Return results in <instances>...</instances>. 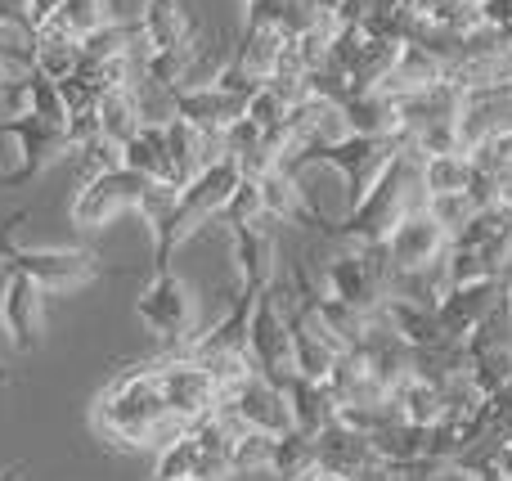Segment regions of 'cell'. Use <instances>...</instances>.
Instances as JSON below:
<instances>
[{"mask_svg":"<svg viewBox=\"0 0 512 481\" xmlns=\"http://www.w3.org/2000/svg\"><path fill=\"white\" fill-rule=\"evenodd\" d=\"M369 441H373L378 464H387V468H409V464L432 459V428H423V423L391 419L387 428H378ZM432 464H436V459H432Z\"/></svg>","mask_w":512,"mask_h":481,"instance_id":"ac0fdd59","label":"cell"},{"mask_svg":"<svg viewBox=\"0 0 512 481\" xmlns=\"http://www.w3.org/2000/svg\"><path fill=\"white\" fill-rule=\"evenodd\" d=\"M373 315H378V320L414 351L436 347V342H450L445 329H441V320H436V306H423V302H409V297L387 293L378 306H373Z\"/></svg>","mask_w":512,"mask_h":481,"instance_id":"9a60e30c","label":"cell"},{"mask_svg":"<svg viewBox=\"0 0 512 481\" xmlns=\"http://www.w3.org/2000/svg\"><path fill=\"white\" fill-rule=\"evenodd\" d=\"M198 464H203V450H198L194 432L180 428L176 437L158 450V468H153V477H158V481H194Z\"/></svg>","mask_w":512,"mask_h":481,"instance_id":"f546056e","label":"cell"},{"mask_svg":"<svg viewBox=\"0 0 512 481\" xmlns=\"http://www.w3.org/2000/svg\"><path fill=\"white\" fill-rule=\"evenodd\" d=\"M5 378H9V374H5V365H0V383H5Z\"/></svg>","mask_w":512,"mask_h":481,"instance_id":"bcb514c9","label":"cell"},{"mask_svg":"<svg viewBox=\"0 0 512 481\" xmlns=\"http://www.w3.org/2000/svg\"><path fill=\"white\" fill-rule=\"evenodd\" d=\"M122 158L131 171H140V176L149 180H167V185L180 189L176 180V167H171V153H167V135H162V126H149L144 122L140 131L131 135V140L122 144Z\"/></svg>","mask_w":512,"mask_h":481,"instance_id":"484cf974","label":"cell"},{"mask_svg":"<svg viewBox=\"0 0 512 481\" xmlns=\"http://www.w3.org/2000/svg\"><path fill=\"white\" fill-rule=\"evenodd\" d=\"M108 18H113L108 14V0H63L54 23L68 27L72 36H86V32H95L99 23H108Z\"/></svg>","mask_w":512,"mask_h":481,"instance_id":"d590c367","label":"cell"},{"mask_svg":"<svg viewBox=\"0 0 512 481\" xmlns=\"http://www.w3.org/2000/svg\"><path fill=\"white\" fill-rule=\"evenodd\" d=\"M77 68H81V36H72L68 27H59L54 18L36 27L32 32V72H41V77H50V81H63Z\"/></svg>","mask_w":512,"mask_h":481,"instance_id":"d6986e66","label":"cell"},{"mask_svg":"<svg viewBox=\"0 0 512 481\" xmlns=\"http://www.w3.org/2000/svg\"><path fill=\"white\" fill-rule=\"evenodd\" d=\"M441 77H445V63L436 59L432 50H423V45L405 41V45H400V59H396V68H391V77L382 81L378 90H387V95L405 99V95H418V90L436 86V81H441Z\"/></svg>","mask_w":512,"mask_h":481,"instance_id":"cb8c5ba5","label":"cell"},{"mask_svg":"<svg viewBox=\"0 0 512 481\" xmlns=\"http://www.w3.org/2000/svg\"><path fill=\"white\" fill-rule=\"evenodd\" d=\"M301 481H351V477H346V473H333V468H324V464H315Z\"/></svg>","mask_w":512,"mask_h":481,"instance_id":"60d3db41","label":"cell"},{"mask_svg":"<svg viewBox=\"0 0 512 481\" xmlns=\"http://www.w3.org/2000/svg\"><path fill=\"white\" fill-rule=\"evenodd\" d=\"M153 481H158V477H153Z\"/></svg>","mask_w":512,"mask_h":481,"instance_id":"681fc988","label":"cell"},{"mask_svg":"<svg viewBox=\"0 0 512 481\" xmlns=\"http://www.w3.org/2000/svg\"><path fill=\"white\" fill-rule=\"evenodd\" d=\"M508 293V279H468V284H450L436 302V320H441L445 338L463 342L490 311L495 302Z\"/></svg>","mask_w":512,"mask_h":481,"instance_id":"4fadbf2b","label":"cell"},{"mask_svg":"<svg viewBox=\"0 0 512 481\" xmlns=\"http://www.w3.org/2000/svg\"><path fill=\"white\" fill-rule=\"evenodd\" d=\"M95 113H99V135H108V140H117V144H126V140H131V135L144 126L140 99H135V86L104 90V95L95 99Z\"/></svg>","mask_w":512,"mask_h":481,"instance_id":"83f0119b","label":"cell"},{"mask_svg":"<svg viewBox=\"0 0 512 481\" xmlns=\"http://www.w3.org/2000/svg\"><path fill=\"white\" fill-rule=\"evenodd\" d=\"M27 113L45 117V122H59V126H68V108H63L59 81L41 77V72H27Z\"/></svg>","mask_w":512,"mask_h":481,"instance_id":"836d02e7","label":"cell"},{"mask_svg":"<svg viewBox=\"0 0 512 481\" xmlns=\"http://www.w3.org/2000/svg\"><path fill=\"white\" fill-rule=\"evenodd\" d=\"M387 284L391 261L382 252V243H351V248L324 261V293L355 306V311H373L387 297Z\"/></svg>","mask_w":512,"mask_h":481,"instance_id":"277c9868","label":"cell"},{"mask_svg":"<svg viewBox=\"0 0 512 481\" xmlns=\"http://www.w3.org/2000/svg\"><path fill=\"white\" fill-rule=\"evenodd\" d=\"M315 464H319L315 437H306V432L292 428V432H283L279 446H274V468H270V473L279 481H301Z\"/></svg>","mask_w":512,"mask_h":481,"instance_id":"4dcf8cb0","label":"cell"},{"mask_svg":"<svg viewBox=\"0 0 512 481\" xmlns=\"http://www.w3.org/2000/svg\"><path fill=\"white\" fill-rule=\"evenodd\" d=\"M0 338L18 356H36L45 347V288L14 266L0 270Z\"/></svg>","mask_w":512,"mask_h":481,"instance_id":"5b68a950","label":"cell"},{"mask_svg":"<svg viewBox=\"0 0 512 481\" xmlns=\"http://www.w3.org/2000/svg\"><path fill=\"white\" fill-rule=\"evenodd\" d=\"M481 5V23L499 27V32H512V0H477Z\"/></svg>","mask_w":512,"mask_h":481,"instance_id":"f35d334b","label":"cell"},{"mask_svg":"<svg viewBox=\"0 0 512 481\" xmlns=\"http://www.w3.org/2000/svg\"><path fill=\"white\" fill-rule=\"evenodd\" d=\"M221 405L243 423V428L274 432V437L292 432V410H288V401H283V387H274L261 369L243 378L239 387H230V392L221 396Z\"/></svg>","mask_w":512,"mask_h":481,"instance_id":"7c38bea8","label":"cell"},{"mask_svg":"<svg viewBox=\"0 0 512 481\" xmlns=\"http://www.w3.org/2000/svg\"><path fill=\"white\" fill-rule=\"evenodd\" d=\"M387 401H391V410H396V419L423 423V428L441 423V414H445V392L432 383V378L414 374V369H409L400 383L387 387Z\"/></svg>","mask_w":512,"mask_h":481,"instance_id":"7402d4cb","label":"cell"},{"mask_svg":"<svg viewBox=\"0 0 512 481\" xmlns=\"http://www.w3.org/2000/svg\"><path fill=\"white\" fill-rule=\"evenodd\" d=\"M158 383H162V396H167L171 419H180V423H194V419H203V414H212L216 405H221V387H216V378L189 356L158 360Z\"/></svg>","mask_w":512,"mask_h":481,"instance_id":"30bf717a","label":"cell"},{"mask_svg":"<svg viewBox=\"0 0 512 481\" xmlns=\"http://www.w3.org/2000/svg\"><path fill=\"white\" fill-rule=\"evenodd\" d=\"M495 468H499V473H504V477L512 481V441H504V446H499V455H495Z\"/></svg>","mask_w":512,"mask_h":481,"instance_id":"7bdbcfd3","label":"cell"},{"mask_svg":"<svg viewBox=\"0 0 512 481\" xmlns=\"http://www.w3.org/2000/svg\"><path fill=\"white\" fill-rule=\"evenodd\" d=\"M472 176H477V167H472L468 153H427L423 162H418V189H423V198L432 194H463V189L472 185Z\"/></svg>","mask_w":512,"mask_h":481,"instance_id":"4316f807","label":"cell"},{"mask_svg":"<svg viewBox=\"0 0 512 481\" xmlns=\"http://www.w3.org/2000/svg\"><path fill=\"white\" fill-rule=\"evenodd\" d=\"M27 477V464H23V459H18V464H5V468H0V481H23Z\"/></svg>","mask_w":512,"mask_h":481,"instance_id":"ee69618b","label":"cell"},{"mask_svg":"<svg viewBox=\"0 0 512 481\" xmlns=\"http://www.w3.org/2000/svg\"><path fill=\"white\" fill-rule=\"evenodd\" d=\"M283 45H288V32H283V27L248 23V27H243L239 50H234V63H239L252 81H270L274 63H279V54H283Z\"/></svg>","mask_w":512,"mask_h":481,"instance_id":"d4e9b609","label":"cell"},{"mask_svg":"<svg viewBox=\"0 0 512 481\" xmlns=\"http://www.w3.org/2000/svg\"><path fill=\"white\" fill-rule=\"evenodd\" d=\"M333 5H342V0H333Z\"/></svg>","mask_w":512,"mask_h":481,"instance_id":"7dc6e473","label":"cell"},{"mask_svg":"<svg viewBox=\"0 0 512 481\" xmlns=\"http://www.w3.org/2000/svg\"><path fill=\"white\" fill-rule=\"evenodd\" d=\"M288 108H292V104L270 86V81H261V86H256L248 99H243V117H248V122H256L261 131H270V126H279V122H288Z\"/></svg>","mask_w":512,"mask_h":481,"instance_id":"e575fe53","label":"cell"},{"mask_svg":"<svg viewBox=\"0 0 512 481\" xmlns=\"http://www.w3.org/2000/svg\"><path fill=\"white\" fill-rule=\"evenodd\" d=\"M463 153L472 158V167H477L481 176H490V180L512 176V126L481 135V140H477V144H468Z\"/></svg>","mask_w":512,"mask_h":481,"instance_id":"1f68e13d","label":"cell"},{"mask_svg":"<svg viewBox=\"0 0 512 481\" xmlns=\"http://www.w3.org/2000/svg\"><path fill=\"white\" fill-rule=\"evenodd\" d=\"M144 189H149V176H140V171H131V167L104 171V176L77 185L72 225H77V230H104V225H113L122 212H135Z\"/></svg>","mask_w":512,"mask_h":481,"instance_id":"52a82bcc","label":"cell"},{"mask_svg":"<svg viewBox=\"0 0 512 481\" xmlns=\"http://www.w3.org/2000/svg\"><path fill=\"white\" fill-rule=\"evenodd\" d=\"M445 248H450V230H445L427 207L405 212V221L382 239V252H387L391 270H423V266H432V261H441Z\"/></svg>","mask_w":512,"mask_h":481,"instance_id":"8fae6325","label":"cell"},{"mask_svg":"<svg viewBox=\"0 0 512 481\" xmlns=\"http://www.w3.org/2000/svg\"><path fill=\"white\" fill-rule=\"evenodd\" d=\"M230 257L239 266V288L265 293L279 279V239H274L270 221L234 225L230 230Z\"/></svg>","mask_w":512,"mask_h":481,"instance_id":"5bb4252c","label":"cell"},{"mask_svg":"<svg viewBox=\"0 0 512 481\" xmlns=\"http://www.w3.org/2000/svg\"><path fill=\"white\" fill-rule=\"evenodd\" d=\"M283 401L292 410V428L306 432V437H319L337 419V396L328 392V383H315V378L292 374L283 383Z\"/></svg>","mask_w":512,"mask_h":481,"instance_id":"e0dca14e","label":"cell"},{"mask_svg":"<svg viewBox=\"0 0 512 481\" xmlns=\"http://www.w3.org/2000/svg\"><path fill=\"white\" fill-rule=\"evenodd\" d=\"M248 356L252 365L270 378L274 387H283L292 374H297V360H292V329H288V315L279 311L270 293L256 297L252 306V324H248Z\"/></svg>","mask_w":512,"mask_h":481,"instance_id":"ba28073f","label":"cell"},{"mask_svg":"<svg viewBox=\"0 0 512 481\" xmlns=\"http://www.w3.org/2000/svg\"><path fill=\"white\" fill-rule=\"evenodd\" d=\"M72 158H77V185H86V180L104 176V171L126 167L122 144L108 140V135H90L86 144H77V149H72Z\"/></svg>","mask_w":512,"mask_h":481,"instance_id":"d6a6232c","label":"cell"},{"mask_svg":"<svg viewBox=\"0 0 512 481\" xmlns=\"http://www.w3.org/2000/svg\"><path fill=\"white\" fill-rule=\"evenodd\" d=\"M23 5H27V27H32V32H36V27H41V23H50V18L59 14V5H63V0H23Z\"/></svg>","mask_w":512,"mask_h":481,"instance_id":"ab89813d","label":"cell"},{"mask_svg":"<svg viewBox=\"0 0 512 481\" xmlns=\"http://www.w3.org/2000/svg\"><path fill=\"white\" fill-rule=\"evenodd\" d=\"M140 32L149 41V50H176L198 36V23L189 18V9L180 0H144L140 5Z\"/></svg>","mask_w":512,"mask_h":481,"instance_id":"ffe728a7","label":"cell"},{"mask_svg":"<svg viewBox=\"0 0 512 481\" xmlns=\"http://www.w3.org/2000/svg\"><path fill=\"white\" fill-rule=\"evenodd\" d=\"M427 212H432L450 234H459L463 225L477 216V203L468 198V189H463V194H432L427 198Z\"/></svg>","mask_w":512,"mask_h":481,"instance_id":"8d00e7d4","label":"cell"},{"mask_svg":"<svg viewBox=\"0 0 512 481\" xmlns=\"http://www.w3.org/2000/svg\"><path fill=\"white\" fill-rule=\"evenodd\" d=\"M472 481H508L504 473H499V468L495 464H477V468H472V473H468Z\"/></svg>","mask_w":512,"mask_h":481,"instance_id":"b9f144b4","label":"cell"},{"mask_svg":"<svg viewBox=\"0 0 512 481\" xmlns=\"http://www.w3.org/2000/svg\"><path fill=\"white\" fill-rule=\"evenodd\" d=\"M0 32H23V36H32L23 0H0Z\"/></svg>","mask_w":512,"mask_h":481,"instance_id":"74e56055","label":"cell"},{"mask_svg":"<svg viewBox=\"0 0 512 481\" xmlns=\"http://www.w3.org/2000/svg\"><path fill=\"white\" fill-rule=\"evenodd\" d=\"M274 446L279 437L274 432H256V428H239L230 446V477H261L274 468Z\"/></svg>","mask_w":512,"mask_h":481,"instance_id":"f1b7e54d","label":"cell"},{"mask_svg":"<svg viewBox=\"0 0 512 481\" xmlns=\"http://www.w3.org/2000/svg\"><path fill=\"white\" fill-rule=\"evenodd\" d=\"M135 315H140V324L162 342V347L176 351L180 342L198 329L203 306H198L194 288H189L180 275H171V270H153V279L140 288V297H135Z\"/></svg>","mask_w":512,"mask_h":481,"instance_id":"3957f363","label":"cell"},{"mask_svg":"<svg viewBox=\"0 0 512 481\" xmlns=\"http://www.w3.org/2000/svg\"><path fill=\"white\" fill-rule=\"evenodd\" d=\"M315 450H319V464L333 468V473H360V468L378 464V455H373V441L364 437V432L346 428V423H328L324 432L315 437Z\"/></svg>","mask_w":512,"mask_h":481,"instance_id":"44dd1931","label":"cell"},{"mask_svg":"<svg viewBox=\"0 0 512 481\" xmlns=\"http://www.w3.org/2000/svg\"><path fill=\"white\" fill-rule=\"evenodd\" d=\"M185 428L180 419H171L167 396L158 383V360L153 365H131L95 396V432L113 450H144L158 446L162 432Z\"/></svg>","mask_w":512,"mask_h":481,"instance_id":"6da1fadb","label":"cell"},{"mask_svg":"<svg viewBox=\"0 0 512 481\" xmlns=\"http://www.w3.org/2000/svg\"><path fill=\"white\" fill-rule=\"evenodd\" d=\"M508 302H512V270H508Z\"/></svg>","mask_w":512,"mask_h":481,"instance_id":"f6af8a7d","label":"cell"},{"mask_svg":"<svg viewBox=\"0 0 512 481\" xmlns=\"http://www.w3.org/2000/svg\"><path fill=\"white\" fill-rule=\"evenodd\" d=\"M342 113L355 135H391L405 140V122H400V99L387 90H351L342 99Z\"/></svg>","mask_w":512,"mask_h":481,"instance_id":"2e32d148","label":"cell"},{"mask_svg":"<svg viewBox=\"0 0 512 481\" xmlns=\"http://www.w3.org/2000/svg\"><path fill=\"white\" fill-rule=\"evenodd\" d=\"M248 5H252V0H248Z\"/></svg>","mask_w":512,"mask_h":481,"instance_id":"c3c4849f","label":"cell"},{"mask_svg":"<svg viewBox=\"0 0 512 481\" xmlns=\"http://www.w3.org/2000/svg\"><path fill=\"white\" fill-rule=\"evenodd\" d=\"M0 131L14 140V149H18V167H14V176L5 180V185H23V180H32V176H41L50 162H59V158H68L72 153V140H68V126H59V122H45V117H36V113H23V117H5L0 122Z\"/></svg>","mask_w":512,"mask_h":481,"instance_id":"9c48e42d","label":"cell"},{"mask_svg":"<svg viewBox=\"0 0 512 481\" xmlns=\"http://www.w3.org/2000/svg\"><path fill=\"white\" fill-rule=\"evenodd\" d=\"M239 180L243 176H239V167H234V158H221V162H212V167L198 171L194 180L180 185L171 216L153 230V270H171V257H176L203 225H212L216 216H221L225 198L234 194Z\"/></svg>","mask_w":512,"mask_h":481,"instance_id":"7a4b0ae2","label":"cell"},{"mask_svg":"<svg viewBox=\"0 0 512 481\" xmlns=\"http://www.w3.org/2000/svg\"><path fill=\"white\" fill-rule=\"evenodd\" d=\"M176 117H189L198 131H225L234 117H243V99L216 86H189L176 90Z\"/></svg>","mask_w":512,"mask_h":481,"instance_id":"603a6c76","label":"cell"},{"mask_svg":"<svg viewBox=\"0 0 512 481\" xmlns=\"http://www.w3.org/2000/svg\"><path fill=\"white\" fill-rule=\"evenodd\" d=\"M5 266L32 275L45 293H77V288H90L104 275V257L86 248H18L14 243Z\"/></svg>","mask_w":512,"mask_h":481,"instance_id":"8992f818","label":"cell"}]
</instances>
